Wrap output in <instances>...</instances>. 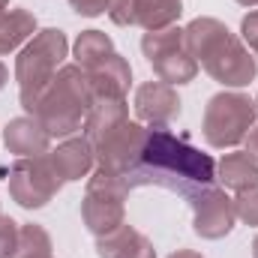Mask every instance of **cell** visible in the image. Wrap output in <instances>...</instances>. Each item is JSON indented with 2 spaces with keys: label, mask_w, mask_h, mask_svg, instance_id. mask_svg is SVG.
Here are the masks:
<instances>
[{
  "label": "cell",
  "mask_w": 258,
  "mask_h": 258,
  "mask_svg": "<svg viewBox=\"0 0 258 258\" xmlns=\"http://www.w3.org/2000/svg\"><path fill=\"white\" fill-rule=\"evenodd\" d=\"M123 177L129 189L162 186L192 201L201 189L216 183V162L210 153H201L183 135H174L168 126H150L138 165Z\"/></svg>",
  "instance_id": "obj_1"
},
{
  "label": "cell",
  "mask_w": 258,
  "mask_h": 258,
  "mask_svg": "<svg viewBox=\"0 0 258 258\" xmlns=\"http://www.w3.org/2000/svg\"><path fill=\"white\" fill-rule=\"evenodd\" d=\"M183 39H186V51L192 54V60L204 66V72L213 81L225 87H246L249 81H255V54L219 18H207V15L192 18L183 27Z\"/></svg>",
  "instance_id": "obj_2"
},
{
  "label": "cell",
  "mask_w": 258,
  "mask_h": 258,
  "mask_svg": "<svg viewBox=\"0 0 258 258\" xmlns=\"http://www.w3.org/2000/svg\"><path fill=\"white\" fill-rule=\"evenodd\" d=\"M93 105L90 78L78 63H66L57 69L54 81L42 90L30 117H36L51 138H69L72 132L84 129L87 111Z\"/></svg>",
  "instance_id": "obj_3"
},
{
  "label": "cell",
  "mask_w": 258,
  "mask_h": 258,
  "mask_svg": "<svg viewBox=\"0 0 258 258\" xmlns=\"http://www.w3.org/2000/svg\"><path fill=\"white\" fill-rule=\"evenodd\" d=\"M66 51H69V42H66L63 30L60 27H45V30H36V36L15 57L18 99H21V108L27 114L36 105V99L42 96V90L54 81L57 69L66 60Z\"/></svg>",
  "instance_id": "obj_4"
},
{
  "label": "cell",
  "mask_w": 258,
  "mask_h": 258,
  "mask_svg": "<svg viewBox=\"0 0 258 258\" xmlns=\"http://www.w3.org/2000/svg\"><path fill=\"white\" fill-rule=\"evenodd\" d=\"M255 99H249L246 93H237V90H222L207 99L204 120H201L204 141L216 150L237 147L246 138V132L255 126Z\"/></svg>",
  "instance_id": "obj_5"
},
{
  "label": "cell",
  "mask_w": 258,
  "mask_h": 258,
  "mask_svg": "<svg viewBox=\"0 0 258 258\" xmlns=\"http://www.w3.org/2000/svg\"><path fill=\"white\" fill-rule=\"evenodd\" d=\"M132 192L123 174L96 168L87 177V192L81 198V219L93 237H102L126 222V195Z\"/></svg>",
  "instance_id": "obj_6"
},
{
  "label": "cell",
  "mask_w": 258,
  "mask_h": 258,
  "mask_svg": "<svg viewBox=\"0 0 258 258\" xmlns=\"http://www.w3.org/2000/svg\"><path fill=\"white\" fill-rule=\"evenodd\" d=\"M141 51L147 57V63L153 66L156 78L165 84H189L198 75V63L192 54L186 51V39H183V27L171 24L165 30H150L141 36Z\"/></svg>",
  "instance_id": "obj_7"
},
{
  "label": "cell",
  "mask_w": 258,
  "mask_h": 258,
  "mask_svg": "<svg viewBox=\"0 0 258 258\" xmlns=\"http://www.w3.org/2000/svg\"><path fill=\"white\" fill-rule=\"evenodd\" d=\"M6 180H9L12 201L18 207H24V210L45 207L63 186V180L54 174V168L48 162V153H42V156H18L6 171Z\"/></svg>",
  "instance_id": "obj_8"
},
{
  "label": "cell",
  "mask_w": 258,
  "mask_h": 258,
  "mask_svg": "<svg viewBox=\"0 0 258 258\" xmlns=\"http://www.w3.org/2000/svg\"><path fill=\"white\" fill-rule=\"evenodd\" d=\"M144 144H147V129L141 123H120L117 129L105 132L102 138L93 141V153H96V168H105V171H114V174H129L141 153H144Z\"/></svg>",
  "instance_id": "obj_9"
},
{
  "label": "cell",
  "mask_w": 258,
  "mask_h": 258,
  "mask_svg": "<svg viewBox=\"0 0 258 258\" xmlns=\"http://www.w3.org/2000/svg\"><path fill=\"white\" fill-rule=\"evenodd\" d=\"M192 207V228L198 237L204 240H222L231 234L237 213H234V198H228V192L222 186H207L189 201Z\"/></svg>",
  "instance_id": "obj_10"
},
{
  "label": "cell",
  "mask_w": 258,
  "mask_h": 258,
  "mask_svg": "<svg viewBox=\"0 0 258 258\" xmlns=\"http://www.w3.org/2000/svg\"><path fill=\"white\" fill-rule=\"evenodd\" d=\"M183 12V0H114L108 18L117 27H141V30H165L177 24Z\"/></svg>",
  "instance_id": "obj_11"
},
{
  "label": "cell",
  "mask_w": 258,
  "mask_h": 258,
  "mask_svg": "<svg viewBox=\"0 0 258 258\" xmlns=\"http://www.w3.org/2000/svg\"><path fill=\"white\" fill-rule=\"evenodd\" d=\"M135 114L147 126H171L180 117V96L165 81H144L135 90Z\"/></svg>",
  "instance_id": "obj_12"
},
{
  "label": "cell",
  "mask_w": 258,
  "mask_h": 258,
  "mask_svg": "<svg viewBox=\"0 0 258 258\" xmlns=\"http://www.w3.org/2000/svg\"><path fill=\"white\" fill-rule=\"evenodd\" d=\"M48 162H51L54 174L63 183H69V180L90 177V171L96 165V153H93V144L84 135H78V138H66L63 144L48 150Z\"/></svg>",
  "instance_id": "obj_13"
},
{
  "label": "cell",
  "mask_w": 258,
  "mask_h": 258,
  "mask_svg": "<svg viewBox=\"0 0 258 258\" xmlns=\"http://www.w3.org/2000/svg\"><path fill=\"white\" fill-rule=\"evenodd\" d=\"M90 78V90L93 99H126L129 81H132V69H129L126 57H120L117 51H111L105 60L93 63L84 69Z\"/></svg>",
  "instance_id": "obj_14"
},
{
  "label": "cell",
  "mask_w": 258,
  "mask_h": 258,
  "mask_svg": "<svg viewBox=\"0 0 258 258\" xmlns=\"http://www.w3.org/2000/svg\"><path fill=\"white\" fill-rule=\"evenodd\" d=\"M3 141L15 156H42L51 150V135L42 129L36 117H12L3 129Z\"/></svg>",
  "instance_id": "obj_15"
},
{
  "label": "cell",
  "mask_w": 258,
  "mask_h": 258,
  "mask_svg": "<svg viewBox=\"0 0 258 258\" xmlns=\"http://www.w3.org/2000/svg\"><path fill=\"white\" fill-rule=\"evenodd\" d=\"M96 255L99 258H156L153 243L132 225H120L102 237H96Z\"/></svg>",
  "instance_id": "obj_16"
},
{
  "label": "cell",
  "mask_w": 258,
  "mask_h": 258,
  "mask_svg": "<svg viewBox=\"0 0 258 258\" xmlns=\"http://www.w3.org/2000/svg\"><path fill=\"white\" fill-rule=\"evenodd\" d=\"M216 180L222 183V189L243 192V189H249V186L258 183V162L246 150L225 153L219 159V165H216Z\"/></svg>",
  "instance_id": "obj_17"
},
{
  "label": "cell",
  "mask_w": 258,
  "mask_h": 258,
  "mask_svg": "<svg viewBox=\"0 0 258 258\" xmlns=\"http://www.w3.org/2000/svg\"><path fill=\"white\" fill-rule=\"evenodd\" d=\"M126 120H129L126 99H93V105L87 111V120H84V138L93 144L96 138H102L105 132L117 129Z\"/></svg>",
  "instance_id": "obj_18"
},
{
  "label": "cell",
  "mask_w": 258,
  "mask_h": 258,
  "mask_svg": "<svg viewBox=\"0 0 258 258\" xmlns=\"http://www.w3.org/2000/svg\"><path fill=\"white\" fill-rule=\"evenodd\" d=\"M33 36H36V15L33 12H27V9L0 12V54L21 48Z\"/></svg>",
  "instance_id": "obj_19"
},
{
  "label": "cell",
  "mask_w": 258,
  "mask_h": 258,
  "mask_svg": "<svg viewBox=\"0 0 258 258\" xmlns=\"http://www.w3.org/2000/svg\"><path fill=\"white\" fill-rule=\"evenodd\" d=\"M111 51H114V42H111V36L102 33V30H81L78 39H75V45H72L75 63L81 66V69H90L93 63L105 60Z\"/></svg>",
  "instance_id": "obj_20"
},
{
  "label": "cell",
  "mask_w": 258,
  "mask_h": 258,
  "mask_svg": "<svg viewBox=\"0 0 258 258\" xmlns=\"http://www.w3.org/2000/svg\"><path fill=\"white\" fill-rule=\"evenodd\" d=\"M9 258H51V234L36 222L18 225V240Z\"/></svg>",
  "instance_id": "obj_21"
},
{
  "label": "cell",
  "mask_w": 258,
  "mask_h": 258,
  "mask_svg": "<svg viewBox=\"0 0 258 258\" xmlns=\"http://www.w3.org/2000/svg\"><path fill=\"white\" fill-rule=\"evenodd\" d=\"M234 213H237V219L243 225L258 228V183L249 186V189H243V192H237V198H234Z\"/></svg>",
  "instance_id": "obj_22"
},
{
  "label": "cell",
  "mask_w": 258,
  "mask_h": 258,
  "mask_svg": "<svg viewBox=\"0 0 258 258\" xmlns=\"http://www.w3.org/2000/svg\"><path fill=\"white\" fill-rule=\"evenodd\" d=\"M15 240H18V222H15L12 216H3V213H0V258L12 255Z\"/></svg>",
  "instance_id": "obj_23"
},
{
  "label": "cell",
  "mask_w": 258,
  "mask_h": 258,
  "mask_svg": "<svg viewBox=\"0 0 258 258\" xmlns=\"http://www.w3.org/2000/svg\"><path fill=\"white\" fill-rule=\"evenodd\" d=\"M240 33H243V45H249V51L255 54V60H258V9H252L249 15H243Z\"/></svg>",
  "instance_id": "obj_24"
},
{
  "label": "cell",
  "mask_w": 258,
  "mask_h": 258,
  "mask_svg": "<svg viewBox=\"0 0 258 258\" xmlns=\"http://www.w3.org/2000/svg\"><path fill=\"white\" fill-rule=\"evenodd\" d=\"M111 3H114V0H69L72 12H78V15H84V18H96V15H102V12H108Z\"/></svg>",
  "instance_id": "obj_25"
},
{
  "label": "cell",
  "mask_w": 258,
  "mask_h": 258,
  "mask_svg": "<svg viewBox=\"0 0 258 258\" xmlns=\"http://www.w3.org/2000/svg\"><path fill=\"white\" fill-rule=\"evenodd\" d=\"M243 141H246V153H249V156H252V159L258 162V126H252V129H249Z\"/></svg>",
  "instance_id": "obj_26"
},
{
  "label": "cell",
  "mask_w": 258,
  "mask_h": 258,
  "mask_svg": "<svg viewBox=\"0 0 258 258\" xmlns=\"http://www.w3.org/2000/svg\"><path fill=\"white\" fill-rule=\"evenodd\" d=\"M168 258H204V255L195 252V249H177V252H171Z\"/></svg>",
  "instance_id": "obj_27"
},
{
  "label": "cell",
  "mask_w": 258,
  "mask_h": 258,
  "mask_svg": "<svg viewBox=\"0 0 258 258\" xmlns=\"http://www.w3.org/2000/svg\"><path fill=\"white\" fill-rule=\"evenodd\" d=\"M6 81H9V72H6V66L0 63V90L6 87Z\"/></svg>",
  "instance_id": "obj_28"
},
{
  "label": "cell",
  "mask_w": 258,
  "mask_h": 258,
  "mask_svg": "<svg viewBox=\"0 0 258 258\" xmlns=\"http://www.w3.org/2000/svg\"><path fill=\"white\" fill-rule=\"evenodd\" d=\"M240 6H258V0H237Z\"/></svg>",
  "instance_id": "obj_29"
},
{
  "label": "cell",
  "mask_w": 258,
  "mask_h": 258,
  "mask_svg": "<svg viewBox=\"0 0 258 258\" xmlns=\"http://www.w3.org/2000/svg\"><path fill=\"white\" fill-rule=\"evenodd\" d=\"M252 258H258V234H255V240H252Z\"/></svg>",
  "instance_id": "obj_30"
},
{
  "label": "cell",
  "mask_w": 258,
  "mask_h": 258,
  "mask_svg": "<svg viewBox=\"0 0 258 258\" xmlns=\"http://www.w3.org/2000/svg\"><path fill=\"white\" fill-rule=\"evenodd\" d=\"M9 9V0H0V12H6Z\"/></svg>",
  "instance_id": "obj_31"
},
{
  "label": "cell",
  "mask_w": 258,
  "mask_h": 258,
  "mask_svg": "<svg viewBox=\"0 0 258 258\" xmlns=\"http://www.w3.org/2000/svg\"><path fill=\"white\" fill-rule=\"evenodd\" d=\"M255 108H258V99H255Z\"/></svg>",
  "instance_id": "obj_32"
}]
</instances>
